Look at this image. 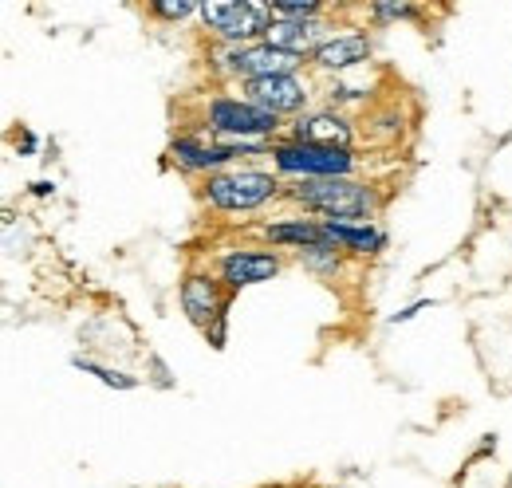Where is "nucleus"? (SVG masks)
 Segmentation results:
<instances>
[{
  "label": "nucleus",
  "mask_w": 512,
  "mask_h": 488,
  "mask_svg": "<svg viewBox=\"0 0 512 488\" xmlns=\"http://www.w3.org/2000/svg\"><path fill=\"white\" fill-rule=\"evenodd\" d=\"M284 197L331 225H371L383 209L379 185L363 178H308V182L284 185Z\"/></svg>",
  "instance_id": "obj_1"
},
{
  "label": "nucleus",
  "mask_w": 512,
  "mask_h": 488,
  "mask_svg": "<svg viewBox=\"0 0 512 488\" xmlns=\"http://www.w3.org/2000/svg\"><path fill=\"white\" fill-rule=\"evenodd\" d=\"M276 197H284L280 174L260 170V166H233V170L213 174V178L201 182V201L217 213H253V209H264Z\"/></svg>",
  "instance_id": "obj_2"
},
{
  "label": "nucleus",
  "mask_w": 512,
  "mask_h": 488,
  "mask_svg": "<svg viewBox=\"0 0 512 488\" xmlns=\"http://www.w3.org/2000/svg\"><path fill=\"white\" fill-rule=\"evenodd\" d=\"M268 158H272V170L280 178H296V182H308V178H359V170H363V158L355 150L288 142V138H276Z\"/></svg>",
  "instance_id": "obj_3"
},
{
  "label": "nucleus",
  "mask_w": 512,
  "mask_h": 488,
  "mask_svg": "<svg viewBox=\"0 0 512 488\" xmlns=\"http://www.w3.org/2000/svg\"><path fill=\"white\" fill-rule=\"evenodd\" d=\"M201 24L213 44H260L272 24V0H201Z\"/></svg>",
  "instance_id": "obj_4"
},
{
  "label": "nucleus",
  "mask_w": 512,
  "mask_h": 488,
  "mask_svg": "<svg viewBox=\"0 0 512 488\" xmlns=\"http://www.w3.org/2000/svg\"><path fill=\"white\" fill-rule=\"evenodd\" d=\"M197 126H205L217 138H268V142L284 138L280 134L284 119H276L272 111L249 103L245 95H209Z\"/></svg>",
  "instance_id": "obj_5"
},
{
  "label": "nucleus",
  "mask_w": 512,
  "mask_h": 488,
  "mask_svg": "<svg viewBox=\"0 0 512 488\" xmlns=\"http://www.w3.org/2000/svg\"><path fill=\"white\" fill-rule=\"evenodd\" d=\"M170 162L178 166V170H186V174H201V178H213V174H225V170H233L241 158L217 138V134H209L205 126H190V130H182V134H174L170 138Z\"/></svg>",
  "instance_id": "obj_6"
},
{
  "label": "nucleus",
  "mask_w": 512,
  "mask_h": 488,
  "mask_svg": "<svg viewBox=\"0 0 512 488\" xmlns=\"http://www.w3.org/2000/svg\"><path fill=\"white\" fill-rule=\"evenodd\" d=\"M221 284L237 296L245 288H256V284H268L284 272V256L272 252V248H229L225 256H217V268Z\"/></svg>",
  "instance_id": "obj_7"
},
{
  "label": "nucleus",
  "mask_w": 512,
  "mask_h": 488,
  "mask_svg": "<svg viewBox=\"0 0 512 488\" xmlns=\"http://www.w3.org/2000/svg\"><path fill=\"white\" fill-rule=\"evenodd\" d=\"M241 95L256 107L272 111L276 119H300L308 115V103H312V87L300 75H272V79L241 83Z\"/></svg>",
  "instance_id": "obj_8"
},
{
  "label": "nucleus",
  "mask_w": 512,
  "mask_h": 488,
  "mask_svg": "<svg viewBox=\"0 0 512 488\" xmlns=\"http://www.w3.org/2000/svg\"><path fill=\"white\" fill-rule=\"evenodd\" d=\"M178 300H182V315L190 319L197 331H205L237 296L221 284L217 272H190V276L182 280V288H178Z\"/></svg>",
  "instance_id": "obj_9"
},
{
  "label": "nucleus",
  "mask_w": 512,
  "mask_h": 488,
  "mask_svg": "<svg viewBox=\"0 0 512 488\" xmlns=\"http://www.w3.org/2000/svg\"><path fill=\"white\" fill-rule=\"evenodd\" d=\"M284 138H288V142H312V146H339V150H355L359 130H355V122L347 119L343 111L323 107V111H308V115H300V119L288 122Z\"/></svg>",
  "instance_id": "obj_10"
},
{
  "label": "nucleus",
  "mask_w": 512,
  "mask_h": 488,
  "mask_svg": "<svg viewBox=\"0 0 512 488\" xmlns=\"http://www.w3.org/2000/svg\"><path fill=\"white\" fill-rule=\"evenodd\" d=\"M331 36H335V24L327 16H320V20H272L264 40L272 48H280V52H292V56L312 63V56L320 52Z\"/></svg>",
  "instance_id": "obj_11"
},
{
  "label": "nucleus",
  "mask_w": 512,
  "mask_h": 488,
  "mask_svg": "<svg viewBox=\"0 0 512 488\" xmlns=\"http://www.w3.org/2000/svg\"><path fill=\"white\" fill-rule=\"evenodd\" d=\"M371 52L375 48H371V36L367 32H335L320 52L312 56V67L320 75H343V71H351V67L371 60Z\"/></svg>",
  "instance_id": "obj_12"
},
{
  "label": "nucleus",
  "mask_w": 512,
  "mask_h": 488,
  "mask_svg": "<svg viewBox=\"0 0 512 488\" xmlns=\"http://www.w3.org/2000/svg\"><path fill=\"white\" fill-rule=\"evenodd\" d=\"M260 237L272 244V248H312V244H335L331 237V225L320 221V217H284V221H272L260 229ZM339 248V244H335Z\"/></svg>",
  "instance_id": "obj_13"
},
{
  "label": "nucleus",
  "mask_w": 512,
  "mask_h": 488,
  "mask_svg": "<svg viewBox=\"0 0 512 488\" xmlns=\"http://www.w3.org/2000/svg\"><path fill=\"white\" fill-rule=\"evenodd\" d=\"M331 237L343 248V256H379L390 244V233L379 221H371V225H331Z\"/></svg>",
  "instance_id": "obj_14"
},
{
  "label": "nucleus",
  "mask_w": 512,
  "mask_h": 488,
  "mask_svg": "<svg viewBox=\"0 0 512 488\" xmlns=\"http://www.w3.org/2000/svg\"><path fill=\"white\" fill-rule=\"evenodd\" d=\"M292 260L300 264V268H308L312 276H335V272H343V248H335V244H312V248H300V252H292Z\"/></svg>",
  "instance_id": "obj_15"
},
{
  "label": "nucleus",
  "mask_w": 512,
  "mask_h": 488,
  "mask_svg": "<svg viewBox=\"0 0 512 488\" xmlns=\"http://www.w3.org/2000/svg\"><path fill=\"white\" fill-rule=\"evenodd\" d=\"M71 366L75 370H83V374H95L103 386H111V390H138V378L127 374V370H111V366L95 363V359H87V355H71Z\"/></svg>",
  "instance_id": "obj_16"
},
{
  "label": "nucleus",
  "mask_w": 512,
  "mask_h": 488,
  "mask_svg": "<svg viewBox=\"0 0 512 488\" xmlns=\"http://www.w3.org/2000/svg\"><path fill=\"white\" fill-rule=\"evenodd\" d=\"M327 4L320 0H272V20H320Z\"/></svg>",
  "instance_id": "obj_17"
},
{
  "label": "nucleus",
  "mask_w": 512,
  "mask_h": 488,
  "mask_svg": "<svg viewBox=\"0 0 512 488\" xmlns=\"http://www.w3.org/2000/svg\"><path fill=\"white\" fill-rule=\"evenodd\" d=\"M146 12L166 20V24H182L190 16H201V0H150Z\"/></svg>",
  "instance_id": "obj_18"
},
{
  "label": "nucleus",
  "mask_w": 512,
  "mask_h": 488,
  "mask_svg": "<svg viewBox=\"0 0 512 488\" xmlns=\"http://www.w3.org/2000/svg\"><path fill=\"white\" fill-rule=\"evenodd\" d=\"M367 12L379 24H398V20H418L422 16V8L406 4V0H375V4H367Z\"/></svg>",
  "instance_id": "obj_19"
},
{
  "label": "nucleus",
  "mask_w": 512,
  "mask_h": 488,
  "mask_svg": "<svg viewBox=\"0 0 512 488\" xmlns=\"http://www.w3.org/2000/svg\"><path fill=\"white\" fill-rule=\"evenodd\" d=\"M359 103H371V91H367V87H351V83H331V87H327V107H331V111L359 107Z\"/></svg>",
  "instance_id": "obj_20"
},
{
  "label": "nucleus",
  "mask_w": 512,
  "mask_h": 488,
  "mask_svg": "<svg viewBox=\"0 0 512 488\" xmlns=\"http://www.w3.org/2000/svg\"><path fill=\"white\" fill-rule=\"evenodd\" d=\"M229 311H233V304L225 307V311H221V315L201 331V335H205V343H209L213 351H225V347H229Z\"/></svg>",
  "instance_id": "obj_21"
},
{
  "label": "nucleus",
  "mask_w": 512,
  "mask_h": 488,
  "mask_svg": "<svg viewBox=\"0 0 512 488\" xmlns=\"http://www.w3.org/2000/svg\"><path fill=\"white\" fill-rule=\"evenodd\" d=\"M146 366H150V382H154L158 390H174V386H178V378L170 374V366L162 363L158 355H146Z\"/></svg>",
  "instance_id": "obj_22"
},
{
  "label": "nucleus",
  "mask_w": 512,
  "mask_h": 488,
  "mask_svg": "<svg viewBox=\"0 0 512 488\" xmlns=\"http://www.w3.org/2000/svg\"><path fill=\"white\" fill-rule=\"evenodd\" d=\"M434 307V300H414V304H406L402 311H394L390 315V327H398V323H410L414 315H422V311H430Z\"/></svg>",
  "instance_id": "obj_23"
},
{
  "label": "nucleus",
  "mask_w": 512,
  "mask_h": 488,
  "mask_svg": "<svg viewBox=\"0 0 512 488\" xmlns=\"http://www.w3.org/2000/svg\"><path fill=\"white\" fill-rule=\"evenodd\" d=\"M493 453H497V437L489 433V437H485V441L473 449V461H481V457H493Z\"/></svg>",
  "instance_id": "obj_24"
},
{
  "label": "nucleus",
  "mask_w": 512,
  "mask_h": 488,
  "mask_svg": "<svg viewBox=\"0 0 512 488\" xmlns=\"http://www.w3.org/2000/svg\"><path fill=\"white\" fill-rule=\"evenodd\" d=\"M36 150H40V138H36L32 130H24V134H20V154H36Z\"/></svg>",
  "instance_id": "obj_25"
},
{
  "label": "nucleus",
  "mask_w": 512,
  "mask_h": 488,
  "mask_svg": "<svg viewBox=\"0 0 512 488\" xmlns=\"http://www.w3.org/2000/svg\"><path fill=\"white\" fill-rule=\"evenodd\" d=\"M28 193H32V197H52V193H56V185L48 182V178H40V182L28 185Z\"/></svg>",
  "instance_id": "obj_26"
}]
</instances>
